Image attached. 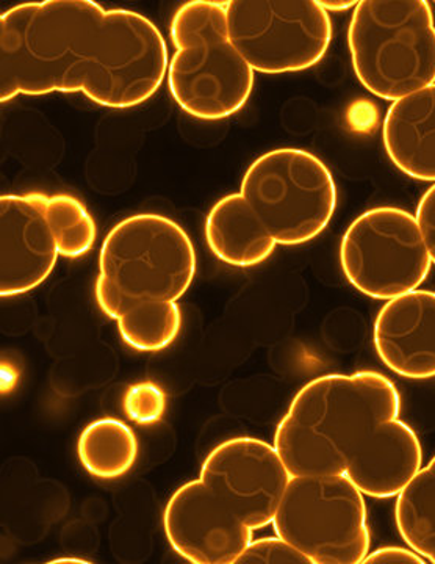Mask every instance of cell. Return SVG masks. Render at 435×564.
Segmentation results:
<instances>
[{
	"label": "cell",
	"instance_id": "1",
	"mask_svg": "<svg viewBox=\"0 0 435 564\" xmlns=\"http://www.w3.org/2000/svg\"><path fill=\"white\" fill-rule=\"evenodd\" d=\"M157 25L137 11L93 0H43L0 18V101L81 93L107 109L151 99L168 73Z\"/></svg>",
	"mask_w": 435,
	"mask_h": 564
},
{
	"label": "cell",
	"instance_id": "2",
	"mask_svg": "<svg viewBox=\"0 0 435 564\" xmlns=\"http://www.w3.org/2000/svg\"><path fill=\"white\" fill-rule=\"evenodd\" d=\"M400 414V391L385 375H325L297 391L273 445L292 477L345 475L370 434Z\"/></svg>",
	"mask_w": 435,
	"mask_h": 564
},
{
	"label": "cell",
	"instance_id": "3",
	"mask_svg": "<svg viewBox=\"0 0 435 564\" xmlns=\"http://www.w3.org/2000/svg\"><path fill=\"white\" fill-rule=\"evenodd\" d=\"M195 274V247L181 225L165 215H132L100 247L96 302L118 322L140 307L177 303Z\"/></svg>",
	"mask_w": 435,
	"mask_h": 564
},
{
	"label": "cell",
	"instance_id": "4",
	"mask_svg": "<svg viewBox=\"0 0 435 564\" xmlns=\"http://www.w3.org/2000/svg\"><path fill=\"white\" fill-rule=\"evenodd\" d=\"M168 63L171 98L200 121H221L243 109L254 69L229 39L226 2L192 0L174 13Z\"/></svg>",
	"mask_w": 435,
	"mask_h": 564
},
{
	"label": "cell",
	"instance_id": "5",
	"mask_svg": "<svg viewBox=\"0 0 435 564\" xmlns=\"http://www.w3.org/2000/svg\"><path fill=\"white\" fill-rule=\"evenodd\" d=\"M348 47L357 80L384 101L435 84V22L426 0H362L352 11Z\"/></svg>",
	"mask_w": 435,
	"mask_h": 564
},
{
	"label": "cell",
	"instance_id": "6",
	"mask_svg": "<svg viewBox=\"0 0 435 564\" xmlns=\"http://www.w3.org/2000/svg\"><path fill=\"white\" fill-rule=\"evenodd\" d=\"M240 193L282 247L317 239L338 203L336 180L326 163L297 148H279L255 159Z\"/></svg>",
	"mask_w": 435,
	"mask_h": 564
},
{
	"label": "cell",
	"instance_id": "7",
	"mask_svg": "<svg viewBox=\"0 0 435 564\" xmlns=\"http://www.w3.org/2000/svg\"><path fill=\"white\" fill-rule=\"evenodd\" d=\"M273 527L312 564H360L370 552L366 499L347 475L292 477Z\"/></svg>",
	"mask_w": 435,
	"mask_h": 564
},
{
	"label": "cell",
	"instance_id": "8",
	"mask_svg": "<svg viewBox=\"0 0 435 564\" xmlns=\"http://www.w3.org/2000/svg\"><path fill=\"white\" fill-rule=\"evenodd\" d=\"M340 265L357 292L389 302L416 291L429 276L433 261L416 217L401 207L378 206L348 226Z\"/></svg>",
	"mask_w": 435,
	"mask_h": 564
},
{
	"label": "cell",
	"instance_id": "9",
	"mask_svg": "<svg viewBox=\"0 0 435 564\" xmlns=\"http://www.w3.org/2000/svg\"><path fill=\"white\" fill-rule=\"evenodd\" d=\"M229 39L252 69L300 73L325 58L333 22L315 0H229Z\"/></svg>",
	"mask_w": 435,
	"mask_h": 564
},
{
	"label": "cell",
	"instance_id": "10",
	"mask_svg": "<svg viewBox=\"0 0 435 564\" xmlns=\"http://www.w3.org/2000/svg\"><path fill=\"white\" fill-rule=\"evenodd\" d=\"M199 478L249 529L260 530L273 524L292 475L274 445L233 437L207 455Z\"/></svg>",
	"mask_w": 435,
	"mask_h": 564
},
{
	"label": "cell",
	"instance_id": "11",
	"mask_svg": "<svg viewBox=\"0 0 435 564\" xmlns=\"http://www.w3.org/2000/svg\"><path fill=\"white\" fill-rule=\"evenodd\" d=\"M163 527L174 552L193 564H236L254 532L200 478L171 496Z\"/></svg>",
	"mask_w": 435,
	"mask_h": 564
},
{
	"label": "cell",
	"instance_id": "12",
	"mask_svg": "<svg viewBox=\"0 0 435 564\" xmlns=\"http://www.w3.org/2000/svg\"><path fill=\"white\" fill-rule=\"evenodd\" d=\"M44 193L0 196L2 265L0 295H24L43 284L59 258L46 217Z\"/></svg>",
	"mask_w": 435,
	"mask_h": 564
},
{
	"label": "cell",
	"instance_id": "13",
	"mask_svg": "<svg viewBox=\"0 0 435 564\" xmlns=\"http://www.w3.org/2000/svg\"><path fill=\"white\" fill-rule=\"evenodd\" d=\"M373 345L387 369L407 380L435 378V292L412 291L379 310Z\"/></svg>",
	"mask_w": 435,
	"mask_h": 564
},
{
	"label": "cell",
	"instance_id": "14",
	"mask_svg": "<svg viewBox=\"0 0 435 564\" xmlns=\"http://www.w3.org/2000/svg\"><path fill=\"white\" fill-rule=\"evenodd\" d=\"M423 467L414 429L400 417L381 423L351 459L345 475L373 499L400 496Z\"/></svg>",
	"mask_w": 435,
	"mask_h": 564
},
{
	"label": "cell",
	"instance_id": "15",
	"mask_svg": "<svg viewBox=\"0 0 435 564\" xmlns=\"http://www.w3.org/2000/svg\"><path fill=\"white\" fill-rule=\"evenodd\" d=\"M382 143L401 173L435 184V84L389 107Z\"/></svg>",
	"mask_w": 435,
	"mask_h": 564
},
{
	"label": "cell",
	"instance_id": "16",
	"mask_svg": "<svg viewBox=\"0 0 435 564\" xmlns=\"http://www.w3.org/2000/svg\"><path fill=\"white\" fill-rule=\"evenodd\" d=\"M206 242L218 261L238 269L268 261L278 247L241 193H230L208 212Z\"/></svg>",
	"mask_w": 435,
	"mask_h": 564
},
{
	"label": "cell",
	"instance_id": "17",
	"mask_svg": "<svg viewBox=\"0 0 435 564\" xmlns=\"http://www.w3.org/2000/svg\"><path fill=\"white\" fill-rule=\"evenodd\" d=\"M80 464L99 480H117L135 466L139 440L124 422L102 417L89 423L77 443Z\"/></svg>",
	"mask_w": 435,
	"mask_h": 564
},
{
	"label": "cell",
	"instance_id": "18",
	"mask_svg": "<svg viewBox=\"0 0 435 564\" xmlns=\"http://www.w3.org/2000/svg\"><path fill=\"white\" fill-rule=\"evenodd\" d=\"M395 522L404 543L435 563V456L398 496Z\"/></svg>",
	"mask_w": 435,
	"mask_h": 564
},
{
	"label": "cell",
	"instance_id": "19",
	"mask_svg": "<svg viewBox=\"0 0 435 564\" xmlns=\"http://www.w3.org/2000/svg\"><path fill=\"white\" fill-rule=\"evenodd\" d=\"M46 217L62 258H81L95 247L98 232L95 218L76 196L68 193L47 195Z\"/></svg>",
	"mask_w": 435,
	"mask_h": 564
},
{
	"label": "cell",
	"instance_id": "20",
	"mask_svg": "<svg viewBox=\"0 0 435 564\" xmlns=\"http://www.w3.org/2000/svg\"><path fill=\"white\" fill-rule=\"evenodd\" d=\"M119 336L132 350L162 351L173 345L182 328L177 303L140 307L117 322Z\"/></svg>",
	"mask_w": 435,
	"mask_h": 564
},
{
	"label": "cell",
	"instance_id": "21",
	"mask_svg": "<svg viewBox=\"0 0 435 564\" xmlns=\"http://www.w3.org/2000/svg\"><path fill=\"white\" fill-rule=\"evenodd\" d=\"M122 408L137 425H155L165 415L166 393L154 381H140L126 391Z\"/></svg>",
	"mask_w": 435,
	"mask_h": 564
},
{
	"label": "cell",
	"instance_id": "22",
	"mask_svg": "<svg viewBox=\"0 0 435 564\" xmlns=\"http://www.w3.org/2000/svg\"><path fill=\"white\" fill-rule=\"evenodd\" d=\"M312 564L311 558L297 551L287 541L276 538H262L251 541L236 564Z\"/></svg>",
	"mask_w": 435,
	"mask_h": 564
},
{
	"label": "cell",
	"instance_id": "23",
	"mask_svg": "<svg viewBox=\"0 0 435 564\" xmlns=\"http://www.w3.org/2000/svg\"><path fill=\"white\" fill-rule=\"evenodd\" d=\"M416 221L422 229L431 261L435 265V184L431 185L416 206Z\"/></svg>",
	"mask_w": 435,
	"mask_h": 564
},
{
	"label": "cell",
	"instance_id": "24",
	"mask_svg": "<svg viewBox=\"0 0 435 564\" xmlns=\"http://www.w3.org/2000/svg\"><path fill=\"white\" fill-rule=\"evenodd\" d=\"M425 562L426 560L422 555L416 554L414 549L396 547V545L378 549V551H374L373 554H368L366 560H363L366 564H423Z\"/></svg>",
	"mask_w": 435,
	"mask_h": 564
},
{
	"label": "cell",
	"instance_id": "25",
	"mask_svg": "<svg viewBox=\"0 0 435 564\" xmlns=\"http://www.w3.org/2000/svg\"><path fill=\"white\" fill-rule=\"evenodd\" d=\"M357 3L359 2H352V0H344V2H329V0H322L319 6H322L326 11H341L351 9V7H356Z\"/></svg>",
	"mask_w": 435,
	"mask_h": 564
}]
</instances>
